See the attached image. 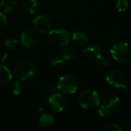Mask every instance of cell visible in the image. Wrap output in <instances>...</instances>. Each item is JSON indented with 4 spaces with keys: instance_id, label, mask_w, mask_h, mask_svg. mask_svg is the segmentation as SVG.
I'll use <instances>...</instances> for the list:
<instances>
[{
    "instance_id": "obj_1",
    "label": "cell",
    "mask_w": 131,
    "mask_h": 131,
    "mask_svg": "<svg viewBox=\"0 0 131 131\" xmlns=\"http://www.w3.org/2000/svg\"><path fill=\"white\" fill-rule=\"evenodd\" d=\"M112 57L115 61L122 64H127L131 61V46L124 41L114 43L110 49Z\"/></svg>"
},
{
    "instance_id": "obj_2",
    "label": "cell",
    "mask_w": 131,
    "mask_h": 131,
    "mask_svg": "<svg viewBox=\"0 0 131 131\" xmlns=\"http://www.w3.org/2000/svg\"><path fill=\"white\" fill-rule=\"evenodd\" d=\"M36 74V64L29 60L19 61L14 68V74L18 80L26 81L35 76Z\"/></svg>"
},
{
    "instance_id": "obj_3",
    "label": "cell",
    "mask_w": 131,
    "mask_h": 131,
    "mask_svg": "<svg viewBox=\"0 0 131 131\" xmlns=\"http://www.w3.org/2000/svg\"><path fill=\"white\" fill-rule=\"evenodd\" d=\"M80 87L78 78L73 74H65L62 76L58 81L57 88L63 94H73L76 92Z\"/></svg>"
},
{
    "instance_id": "obj_4",
    "label": "cell",
    "mask_w": 131,
    "mask_h": 131,
    "mask_svg": "<svg viewBox=\"0 0 131 131\" xmlns=\"http://www.w3.org/2000/svg\"><path fill=\"white\" fill-rule=\"evenodd\" d=\"M78 101L82 107L86 109H93L100 105V97L97 91L86 90L79 95Z\"/></svg>"
},
{
    "instance_id": "obj_5",
    "label": "cell",
    "mask_w": 131,
    "mask_h": 131,
    "mask_svg": "<svg viewBox=\"0 0 131 131\" xmlns=\"http://www.w3.org/2000/svg\"><path fill=\"white\" fill-rule=\"evenodd\" d=\"M69 33L62 28H56L49 33V41L54 46L62 47L66 45L69 41Z\"/></svg>"
},
{
    "instance_id": "obj_6",
    "label": "cell",
    "mask_w": 131,
    "mask_h": 131,
    "mask_svg": "<svg viewBox=\"0 0 131 131\" xmlns=\"http://www.w3.org/2000/svg\"><path fill=\"white\" fill-rule=\"evenodd\" d=\"M21 42L28 48H34L40 45L41 37L36 31L28 29L22 34Z\"/></svg>"
},
{
    "instance_id": "obj_7",
    "label": "cell",
    "mask_w": 131,
    "mask_h": 131,
    "mask_svg": "<svg viewBox=\"0 0 131 131\" xmlns=\"http://www.w3.org/2000/svg\"><path fill=\"white\" fill-rule=\"evenodd\" d=\"M106 80L110 85L123 88L125 91L128 90V87L125 84L126 76L120 71H111L106 75Z\"/></svg>"
},
{
    "instance_id": "obj_8",
    "label": "cell",
    "mask_w": 131,
    "mask_h": 131,
    "mask_svg": "<svg viewBox=\"0 0 131 131\" xmlns=\"http://www.w3.org/2000/svg\"><path fill=\"white\" fill-rule=\"evenodd\" d=\"M32 24L36 31L40 33H47L52 28L51 19L45 15H38L34 18Z\"/></svg>"
},
{
    "instance_id": "obj_9",
    "label": "cell",
    "mask_w": 131,
    "mask_h": 131,
    "mask_svg": "<svg viewBox=\"0 0 131 131\" xmlns=\"http://www.w3.org/2000/svg\"><path fill=\"white\" fill-rule=\"evenodd\" d=\"M50 107L56 112H62L66 107V100L60 94H54L49 98Z\"/></svg>"
},
{
    "instance_id": "obj_10",
    "label": "cell",
    "mask_w": 131,
    "mask_h": 131,
    "mask_svg": "<svg viewBox=\"0 0 131 131\" xmlns=\"http://www.w3.org/2000/svg\"><path fill=\"white\" fill-rule=\"evenodd\" d=\"M84 54L91 59H100L102 56L101 48L96 44H90L84 48Z\"/></svg>"
},
{
    "instance_id": "obj_11",
    "label": "cell",
    "mask_w": 131,
    "mask_h": 131,
    "mask_svg": "<svg viewBox=\"0 0 131 131\" xmlns=\"http://www.w3.org/2000/svg\"><path fill=\"white\" fill-rule=\"evenodd\" d=\"M103 105L108 107L109 109L117 108L120 104V99L118 96L114 94H107L103 99Z\"/></svg>"
},
{
    "instance_id": "obj_12",
    "label": "cell",
    "mask_w": 131,
    "mask_h": 131,
    "mask_svg": "<svg viewBox=\"0 0 131 131\" xmlns=\"http://www.w3.org/2000/svg\"><path fill=\"white\" fill-rule=\"evenodd\" d=\"M54 117L49 114L44 113L41 115L39 121V126L42 128H47L54 124Z\"/></svg>"
},
{
    "instance_id": "obj_13",
    "label": "cell",
    "mask_w": 131,
    "mask_h": 131,
    "mask_svg": "<svg viewBox=\"0 0 131 131\" xmlns=\"http://www.w3.org/2000/svg\"><path fill=\"white\" fill-rule=\"evenodd\" d=\"M89 40L87 35L83 31H76L73 35V41L78 46L85 45Z\"/></svg>"
},
{
    "instance_id": "obj_14",
    "label": "cell",
    "mask_w": 131,
    "mask_h": 131,
    "mask_svg": "<svg viewBox=\"0 0 131 131\" xmlns=\"http://www.w3.org/2000/svg\"><path fill=\"white\" fill-rule=\"evenodd\" d=\"M77 48L74 45H67L64 48L62 52V56L66 61L71 60L77 55Z\"/></svg>"
},
{
    "instance_id": "obj_15",
    "label": "cell",
    "mask_w": 131,
    "mask_h": 131,
    "mask_svg": "<svg viewBox=\"0 0 131 131\" xmlns=\"http://www.w3.org/2000/svg\"><path fill=\"white\" fill-rule=\"evenodd\" d=\"M12 79V74L9 69L4 64H0V83L7 84Z\"/></svg>"
},
{
    "instance_id": "obj_16",
    "label": "cell",
    "mask_w": 131,
    "mask_h": 131,
    "mask_svg": "<svg viewBox=\"0 0 131 131\" xmlns=\"http://www.w3.org/2000/svg\"><path fill=\"white\" fill-rule=\"evenodd\" d=\"M25 8L30 14H35L39 10V4L36 0H26Z\"/></svg>"
},
{
    "instance_id": "obj_17",
    "label": "cell",
    "mask_w": 131,
    "mask_h": 131,
    "mask_svg": "<svg viewBox=\"0 0 131 131\" xmlns=\"http://www.w3.org/2000/svg\"><path fill=\"white\" fill-rule=\"evenodd\" d=\"M24 90V85L20 80H17L12 85V92L15 96L20 95Z\"/></svg>"
},
{
    "instance_id": "obj_18",
    "label": "cell",
    "mask_w": 131,
    "mask_h": 131,
    "mask_svg": "<svg viewBox=\"0 0 131 131\" xmlns=\"http://www.w3.org/2000/svg\"><path fill=\"white\" fill-rule=\"evenodd\" d=\"M17 3L15 0H8L5 4L4 7V12L5 14H11L16 9Z\"/></svg>"
},
{
    "instance_id": "obj_19",
    "label": "cell",
    "mask_w": 131,
    "mask_h": 131,
    "mask_svg": "<svg viewBox=\"0 0 131 131\" xmlns=\"http://www.w3.org/2000/svg\"><path fill=\"white\" fill-rule=\"evenodd\" d=\"M129 7V2L128 0H117L116 4V8L120 12H125L127 10Z\"/></svg>"
},
{
    "instance_id": "obj_20",
    "label": "cell",
    "mask_w": 131,
    "mask_h": 131,
    "mask_svg": "<svg viewBox=\"0 0 131 131\" xmlns=\"http://www.w3.org/2000/svg\"><path fill=\"white\" fill-rule=\"evenodd\" d=\"M98 112H99V115L101 117H103V118L110 117V115H111V112H110V109L108 107H107L106 106H104V105L100 106Z\"/></svg>"
},
{
    "instance_id": "obj_21",
    "label": "cell",
    "mask_w": 131,
    "mask_h": 131,
    "mask_svg": "<svg viewBox=\"0 0 131 131\" xmlns=\"http://www.w3.org/2000/svg\"><path fill=\"white\" fill-rule=\"evenodd\" d=\"M100 130L104 131H122V128L117 124H108L101 127Z\"/></svg>"
},
{
    "instance_id": "obj_22",
    "label": "cell",
    "mask_w": 131,
    "mask_h": 131,
    "mask_svg": "<svg viewBox=\"0 0 131 131\" xmlns=\"http://www.w3.org/2000/svg\"><path fill=\"white\" fill-rule=\"evenodd\" d=\"M5 45L9 50H15L19 46V41L15 38H9L5 41Z\"/></svg>"
},
{
    "instance_id": "obj_23",
    "label": "cell",
    "mask_w": 131,
    "mask_h": 131,
    "mask_svg": "<svg viewBox=\"0 0 131 131\" xmlns=\"http://www.w3.org/2000/svg\"><path fill=\"white\" fill-rule=\"evenodd\" d=\"M7 19L5 18V16L0 12V35H2V33H4L7 28Z\"/></svg>"
},
{
    "instance_id": "obj_24",
    "label": "cell",
    "mask_w": 131,
    "mask_h": 131,
    "mask_svg": "<svg viewBox=\"0 0 131 131\" xmlns=\"http://www.w3.org/2000/svg\"><path fill=\"white\" fill-rule=\"evenodd\" d=\"M66 60L64 59V58L62 55H56L54 56L52 59H51V64L53 66H59L61 64H63L64 63Z\"/></svg>"
},
{
    "instance_id": "obj_25",
    "label": "cell",
    "mask_w": 131,
    "mask_h": 131,
    "mask_svg": "<svg viewBox=\"0 0 131 131\" xmlns=\"http://www.w3.org/2000/svg\"><path fill=\"white\" fill-rule=\"evenodd\" d=\"M101 65L104 66V67H108L110 65V59H108L107 57H104V56H101V58L99 59Z\"/></svg>"
},
{
    "instance_id": "obj_26",
    "label": "cell",
    "mask_w": 131,
    "mask_h": 131,
    "mask_svg": "<svg viewBox=\"0 0 131 131\" xmlns=\"http://www.w3.org/2000/svg\"><path fill=\"white\" fill-rule=\"evenodd\" d=\"M123 130H124L131 131V118L127 120L123 124Z\"/></svg>"
},
{
    "instance_id": "obj_27",
    "label": "cell",
    "mask_w": 131,
    "mask_h": 131,
    "mask_svg": "<svg viewBox=\"0 0 131 131\" xmlns=\"http://www.w3.org/2000/svg\"><path fill=\"white\" fill-rule=\"evenodd\" d=\"M8 54H5L3 56H2V59H1V61H2V64H6L8 61Z\"/></svg>"
},
{
    "instance_id": "obj_28",
    "label": "cell",
    "mask_w": 131,
    "mask_h": 131,
    "mask_svg": "<svg viewBox=\"0 0 131 131\" xmlns=\"http://www.w3.org/2000/svg\"><path fill=\"white\" fill-rule=\"evenodd\" d=\"M5 3V0H0V7L2 6Z\"/></svg>"
}]
</instances>
